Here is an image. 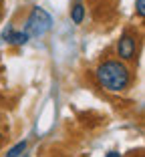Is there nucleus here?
Segmentation results:
<instances>
[{
  "label": "nucleus",
  "instance_id": "f257e3e1",
  "mask_svg": "<svg viewBox=\"0 0 145 157\" xmlns=\"http://www.w3.org/2000/svg\"><path fill=\"white\" fill-rule=\"evenodd\" d=\"M95 75H97L99 85L111 93H121L131 85V71H129V67L115 59H109L105 63H101L97 67V71H95Z\"/></svg>",
  "mask_w": 145,
  "mask_h": 157
},
{
  "label": "nucleus",
  "instance_id": "6e6552de",
  "mask_svg": "<svg viewBox=\"0 0 145 157\" xmlns=\"http://www.w3.org/2000/svg\"><path fill=\"white\" fill-rule=\"evenodd\" d=\"M105 157H121V155H119L117 151H111V153H107V155H105Z\"/></svg>",
  "mask_w": 145,
  "mask_h": 157
},
{
  "label": "nucleus",
  "instance_id": "f03ea898",
  "mask_svg": "<svg viewBox=\"0 0 145 157\" xmlns=\"http://www.w3.org/2000/svg\"><path fill=\"white\" fill-rule=\"evenodd\" d=\"M52 28V16L47 12L44 8L40 6H34L30 10V14L26 16V22H24V30L22 33L28 34V38L34 36V38H40Z\"/></svg>",
  "mask_w": 145,
  "mask_h": 157
},
{
  "label": "nucleus",
  "instance_id": "1a4fd4ad",
  "mask_svg": "<svg viewBox=\"0 0 145 157\" xmlns=\"http://www.w3.org/2000/svg\"><path fill=\"white\" fill-rule=\"evenodd\" d=\"M0 8H2V0H0Z\"/></svg>",
  "mask_w": 145,
  "mask_h": 157
},
{
  "label": "nucleus",
  "instance_id": "7ed1b4c3",
  "mask_svg": "<svg viewBox=\"0 0 145 157\" xmlns=\"http://www.w3.org/2000/svg\"><path fill=\"white\" fill-rule=\"evenodd\" d=\"M117 55L119 59L123 60H133L137 55V36L133 33H129V30H125V33L119 36L117 40Z\"/></svg>",
  "mask_w": 145,
  "mask_h": 157
},
{
  "label": "nucleus",
  "instance_id": "423d86ee",
  "mask_svg": "<svg viewBox=\"0 0 145 157\" xmlns=\"http://www.w3.org/2000/svg\"><path fill=\"white\" fill-rule=\"evenodd\" d=\"M26 151V141H18V143L14 145V147L8 149L6 157H22V153Z\"/></svg>",
  "mask_w": 145,
  "mask_h": 157
},
{
  "label": "nucleus",
  "instance_id": "39448f33",
  "mask_svg": "<svg viewBox=\"0 0 145 157\" xmlns=\"http://www.w3.org/2000/svg\"><path fill=\"white\" fill-rule=\"evenodd\" d=\"M85 12H87L85 4L81 2V0H77L75 4H73V8H71V20H73L75 24H83V20H85Z\"/></svg>",
  "mask_w": 145,
  "mask_h": 157
},
{
  "label": "nucleus",
  "instance_id": "20e7f679",
  "mask_svg": "<svg viewBox=\"0 0 145 157\" xmlns=\"http://www.w3.org/2000/svg\"><path fill=\"white\" fill-rule=\"evenodd\" d=\"M2 38H4L6 42H10V44H14V46H22V44H26V42L30 40L26 33H22V30H20V33H16L10 24L6 26L4 33H2Z\"/></svg>",
  "mask_w": 145,
  "mask_h": 157
},
{
  "label": "nucleus",
  "instance_id": "0eeeda50",
  "mask_svg": "<svg viewBox=\"0 0 145 157\" xmlns=\"http://www.w3.org/2000/svg\"><path fill=\"white\" fill-rule=\"evenodd\" d=\"M135 12H137L139 18L145 16V0H137V2H135Z\"/></svg>",
  "mask_w": 145,
  "mask_h": 157
}]
</instances>
